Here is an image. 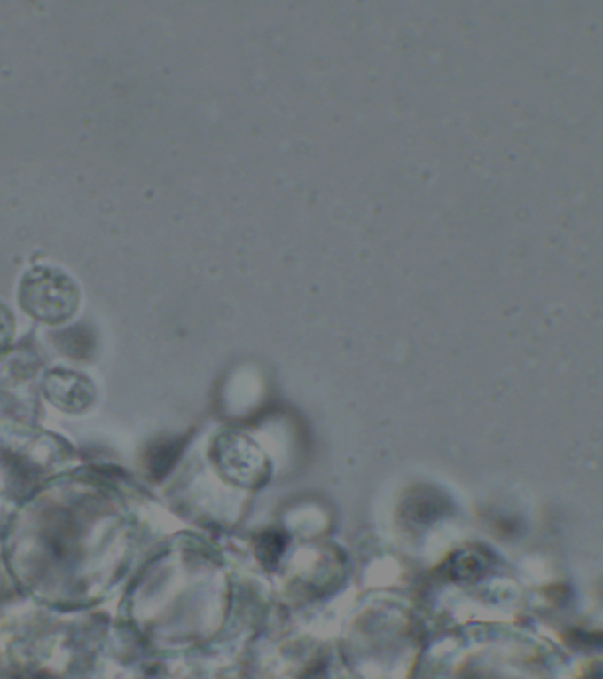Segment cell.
<instances>
[{
	"label": "cell",
	"instance_id": "6da1fadb",
	"mask_svg": "<svg viewBox=\"0 0 603 679\" xmlns=\"http://www.w3.org/2000/svg\"><path fill=\"white\" fill-rule=\"evenodd\" d=\"M450 511V499L433 487H419L409 492L401 506L402 519L407 525L416 527L435 523Z\"/></svg>",
	"mask_w": 603,
	"mask_h": 679
},
{
	"label": "cell",
	"instance_id": "7a4b0ae2",
	"mask_svg": "<svg viewBox=\"0 0 603 679\" xmlns=\"http://www.w3.org/2000/svg\"><path fill=\"white\" fill-rule=\"evenodd\" d=\"M487 569L486 557L479 552H459L447 564L448 577L454 581H473Z\"/></svg>",
	"mask_w": 603,
	"mask_h": 679
},
{
	"label": "cell",
	"instance_id": "3957f363",
	"mask_svg": "<svg viewBox=\"0 0 603 679\" xmlns=\"http://www.w3.org/2000/svg\"><path fill=\"white\" fill-rule=\"evenodd\" d=\"M282 539L278 534H268L261 541L260 551L262 558H265L268 562H274L278 559V557L281 555V549H283Z\"/></svg>",
	"mask_w": 603,
	"mask_h": 679
}]
</instances>
